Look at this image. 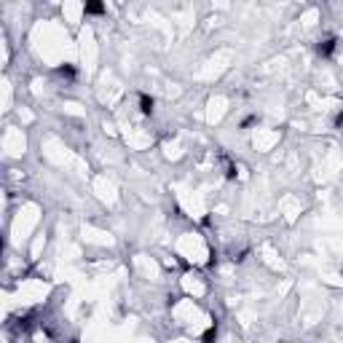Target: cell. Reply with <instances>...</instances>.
Wrapping results in <instances>:
<instances>
[{
    "mask_svg": "<svg viewBox=\"0 0 343 343\" xmlns=\"http://www.w3.org/2000/svg\"><path fill=\"white\" fill-rule=\"evenodd\" d=\"M140 105H142V113H145V116H148V113H153V99H148V97H140Z\"/></svg>",
    "mask_w": 343,
    "mask_h": 343,
    "instance_id": "3",
    "label": "cell"
},
{
    "mask_svg": "<svg viewBox=\"0 0 343 343\" xmlns=\"http://www.w3.org/2000/svg\"><path fill=\"white\" fill-rule=\"evenodd\" d=\"M86 14H105L102 0H86Z\"/></svg>",
    "mask_w": 343,
    "mask_h": 343,
    "instance_id": "2",
    "label": "cell"
},
{
    "mask_svg": "<svg viewBox=\"0 0 343 343\" xmlns=\"http://www.w3.org/2000/svg\"><path fill=\"white\" fill-rule=\"evenodd\" d=\"M335 46H338V43H335V38H327V41H322V43H319V54H322V56H330L332 51H335Z\"/></svg>",
    "mask_w": 343,
    "mask_h": 343,
    "instance_id": "1",
    "label": "cell"
}]
</instances>
